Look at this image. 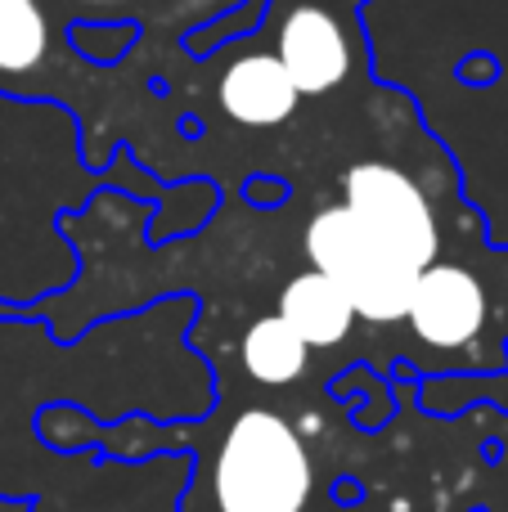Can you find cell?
I'll return each instance as SVG.
<instances>
[{
	"instance_id": "8",
	"label": "cell",
	"mask_w": 508,
	"mask_h": 512,
	"mask_svg": "<svg viewBox=\"0 0 508 512\" xmlns=\"http://www.w3.org/2000/svg\"><path fill=\"white\" fill-rule=\"evenodd\" d=\"M243 373L261 387H288L306 373V360H311V346L293 333L279 315L270 319H257V324L243 333Z\"/></svg>"
},
{
	"instance_id": "4",
	"label": "cell",
	"mask_w": 508,
	"mask_h": 512,
	"mask_svg": "<svg viewBox=\"0 0 508 512\" xmlns=\"http://www.w3.org/2000/svg\"><path fill=\"white\" fill-rule=\"evenodd\" d=\"M279 63L297 95H329L351 72V36L329 5L297 0L279 18Z\"/></svg>"
},
{
	"instance_id": "3",
	"label": "cell",
	"mask_w": 508,
	"mask_h": 512,
	"mask_svg": "<svg viewBox=\"0 0 508 512\" xmlns=\"http://www.w3.org/2000/svg\"><path fill=\"white\" fill-rule=\"evenodd\" d=\"M347 207L369 234L387 243L392 252H401L414 270H428L437 261L441 230L432 203L423 198V189L414 185L405 171L387 167V162H360L347 171Z\"/></svg>"
},
{
	"instance_id": "9",
	"label": "cell",
	"mask_w": 508,
	"mask_h": 512,
	"mask_svg": "<svg viewBox=\"0 0 508 512\" xmlns=\"http://www.w3.org/2000/svg\"><path fill=\"white\" fill-rule=\"evenodd\" d=\"M45 14L36 0H0V72H27L45 59Z\"/></svg>"
},
{
	"instance_id": "6",
	"label": "cell",
	"mask_w": 508,
	"mask_h": 512,
	"mask_svg": "<svg viewBox=\"0 0 508 512\" xmlns=\"http://www.w3.org/2000/svg\"><path fill=\"white\" fill-rule=\"evenodd\" d=\"M297 86L288 81L284 63L275 54H243L225 68L221 77V108L239 126H279L293 117L297 108Z\"/></svg>"
},
{
	"instance_id": "5",
	"label": "cell",
	"mask_w": 508,
	"mask_h": 512,
	"mask_svg": "<svg viewBox=\"0 0 508 512\" xmlns=\"http://www.w3.org/2000/svg\"><path fill=\"white\" fill-rule=\"evenodd\" d=\"M405 319L419 333V342L437 346V351H459L486 324V288L464 265L432 261L414 279V297H410Z\"/></svg>"
},
{
	"instance_id": "2",
	"label": "cell",
	"mask_w": 508,
	"mask_h": 512,
	"mask_svg": "<svg viewBox=\"0 0 508 512\" xmlns=\"http://www.w3.org/2000/svg\"><path fill=\"white\" fill-rule=\"evenodd\" d=\"M306 256H311V270H320L347 292L356 319H369V324L405 319L414 279L423 274L378 234H369L347 207H329L306 225Z\"/></svg>"
},
{
	"instance_id": "7",
	"label": "cell",
	"mask_w": 508,
	"mask_h": 512,
	"mask_svg": "<svg viewBox=\"0 0 508 512\" xmlns=\"http://www.w3.org/2000/svg\"><path fill=\"white\" fill-rule=\"evenodd\" d=\"M279 319L306 346H338L356 328V306L333 279H324L320 270H306L297 279H288L284 292H279Z\"/></svg>"
},
{
	"instance_id": "1",
	"label": "cell",
	"mask_w": 508,
	"mask_h": 512,
	"mask_svg": "<svg viewBox=\"0 0 508 512\" xmlns=\"http://www.w3.org/2000/svg\"><path fill=\"white\" fill-rule=\"evenodd\" d=\"M315 463L275 409H243L212 463L216 512H306Z\"/></svg>"
},
{
	"instance_id": "10",
	"label": "cell",
	"mask_w": 508,
	"mask_h": 512,
	"mask_svg": "<svg viewBox=\"0 0 508 512\" xmlns=\"http://www.w3.org/2000/svg\"><path fill=\"white\" fill-rule=\"evenodd\" d=\"M86 5H99V0H86Z\"/></svg>"
}]
</instances>
